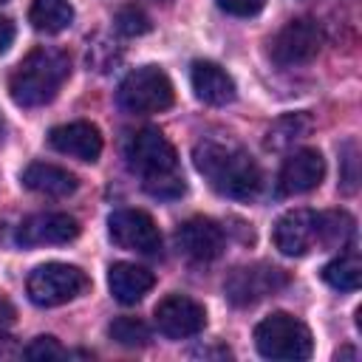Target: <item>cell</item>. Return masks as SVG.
Listing matches in <instances>:
<instances>
[{
  "label": "cell",
  "mask_w": 362,
  "mask_h": 362,
  "mask_svg": "<svg viewBox=\"0 0 362 362\" xmlns=\"http://www.w3.org/2000/svg\"><path fill=\"white\" fill-rule=\"evenodd\" d=\"M192 161L209 187L226 198L252 201L263 187L257 161L229 139H201L192 150Z\"/></svg>",
  "instance_id": "cell-1"
},
{
  "label": "cell",
  "mask_w": 362,
  "mask_h": 362,
  "mask_svg": "<svg viewBox=\"0 0 362 362\" xmlns=\"http://www.w3.org/2000/svg\"><path fill=\"white\" fill-rule=\"evenodd\" d=\"M124 158L127 167L141 175V184L153 198L161 201L181 198L184 178L178 173V156L158 127H144L133 133L124 144Z\"/></svg>",
  "instance_id": "cell-2"
},
{
  "label": "cell",
  "mask_w": 362,
  "mask_h": 362,
  "mask_svg": "<svg viewBox=\"0 0 362 362\" xmlns=\"http://www.w3.org/2000/svg\"><path fill=\"white\" fill-rule=\"evenodd\" d=\"M71 74V59L65 51L40 45L28 51L20 65L8 76V93L20 107H40L48 105Z\"/></svg>",
  "instance_id": "cell-3"
},
{
  "label": "cell",
  "mask_w": 362,
  "mask_h": 362,
  "mask_svg": "<svg viewBox=\"0 0 362 362\" xmlns=\"http://www.w3.org/2000/svg\"><path fill=\"white\" fill-rule=\"evenodd\" d=\"M255 345H257L260 356L283 359V362L308 359L311 351H314V339H311L308 325L303 320L286 314V311H274V314H269L266 320L257 322Z\"/></svg>",
  "instance_id": "cell-4"
},
{
  "label": "cell",
  "mask_w": 362,
  "mask_h": 362,
  "mask_svg": "<svg viewBox=\"0 0 362 362\" xmlns=\"http://www.w3.org/2000/svg\"><path fill=\"white\" fill-rule=\"evenodd\" d=\"M116 99L127 113H158L173 105V82L161 68L144 65L122 79Z\"/></svg>",
  "instance_id": "cell-5"
},
{
  "label": "cell",
  "mask_w": 362,
  "mask_h": 362,
  "mask_svg": "<svg viewBox=\"0 0 362 362\" xmlns=\"http://www.w3.org/2000/svg\"><path fill=\"white\" fill-rule=\"evenodd\" d=\"M28 297L42 308L62 305L88 288V274L71 263H42L28 274Z\"/></svg>",
  "instance_id": "cell-6"
},
{
  "label": "cell",
  "mask_w": 362,
  "mask_h": 362,
  "mask_svg": "<svg viewBox=\"0 0 362 362\" xmlns=\"http://www.w3.org/2000/svg\"><path fill=\"white\" fill-rule=\"evenodd\" d=\"M288 283L286 272L277 269V266H269V263H255V266H240L235 269L226 283H223V291H226V300L238 308L243 305H255L260 300H266L269 294L280 291L283 286Z\"/></svg>",
  "instance_id": "cell-7"
},
{
  "label": "cell",
  "mask_w": 362,
  "mask_h": 362,
  "mask_svg": "<svg viewBox=\"0 0 362 362\" xmlns=\"http://www.w3.org/2000/svg\"><path fill=\"white\" fill-rule=\"evenodd\" d=\"M322 45V31L314 20L308 17H297L288 20L272 40V59L280 68H294V65H305L320 54Z\"/></svg>",
  "instance_id": "cell-8"
},
{
  "label": "cell",
  "mask_w": 362,
  "mask_h": 362,
  "mask_svg": "<svg viewBox=\"0 0 362 362\" xmlns=\"http://www.w3.org/2000/svg\"><path fill=\"white\" fill-rule=\"evenodd\" d=\"M107 235L116 246L127 252L156 255L161 249V232L156 221L141 209H119L107 218Z\"/></svg>",
  "instance_id": "cell-9"
},
{
  "label": "cell",
  "mask_w": 362,
  "mask_h": 362,
  "mask_svg": "<svg viewBox=\"0 0 362 362\" xmlns=\"http://www.w3.org/2000/svg\"><path fill=\"white\" fill-rule=\"evenodd\" d=\"M156 328L167 337V339H187L204 331L206 325V311L201 303H195L187 294H167L156 311H153Z\"/></svg>",
  "instance_id": "cell-10"
},
{
  "label": "cell",
  "mask_w": 362,
  "mask_h": 362,
  "mask_svg": "<svg viewBox=\"0 0 362 362\" xmlns=\"http://www.w3.org/2000/svg\"><path fill=\"white\" fill-rule=\"evenodd\" d=\"M79 235V223L76 218H71L68 212H37L31 218H25L17 226V243L25 249L34 246H59V243H71Z\"/></svg>",
  "instance_id": "cell-11"
},
{
  "label": "cell",
  "mask_w": 362,
  "mask_h": 362,
  "mask_svg": "<svg viewBox=\"0 0 362 362\" xmlns=\"http://www.w3.org/2000/svg\"><path fill=\"white\" fill-rule=\"evenodd\" d=\"M175 243L181 255H187L195 263H209L221 257L223 252V229L209 218H189L178 226Z\"/></svg>",
  "instance_id": "cell-12"
},
{
  "label": "cell",
  "mask_w": 362,
  "mask_h": 362,
  "mask_svg": "<svg viewBox=\"0 0 362 362\" xmlns=\"http://www.w3.org/2000/svg\"><path fill=\"white\" fill-rule=\"evenodd\" d=\"M322 175H325V161H322L320 150L303 147L286 158L280 178H277V189H280V195H303V192H311L314 187H320Z\"/></svg>",
  "instance_id": "cell-13"
},
{
  "label": "cell",
  "mask_w": 362,
  "mask_h": 362,
  "mask_svg": "<svg viewBox=\"0 0 362 362\" xmlns=\"http://www.w3.org/2000/svg\"><path fill=\"white\" fill-rule=\"evenodd\" d=\"M317 243V212L311 209H288L274 223V246L288 255L300 257Z\"/></svg>",
  "instance_id": "cell-14"
},
{
  "label": "cell",
  "mask_w": 362,
  "mask_h": 362,
  "mask_svg": "<svg viewBox=\"0 0 362 362\" xmlns=\"http://www.w3.org/2000/svg\"><path fill=\"white\" fill-rule=\"evenodd\" d=\"M48 144L62 156H71L79 161H96L102 153V133L90 122L57 124L48 133Z\"/></svg>",
  "instance_id": "cell-15"
},
{
  "label": "cell",
  "mask_w": 362,
  "mask_h": 362,
  "mask_svg": "<svg viewBox=\"0 0 362 362\" xmlns=\"http://www.w3.org/2000/svg\"><path fill=\"white\" fill-rule=\"evenodd\" d=\"M189 82H192V90L195 96L204 102V105H212V107H223L235 99V82L232 76L209 62V59H198L192 62V71H189Z\"/></svg>",
  "instance_id": "cell-16"
},
{
  "label": "cell",
  "mask_w": 362,
  "mask_h": 362,
  "mask_svg": "<svg viewBox=\"0 0 362 362\" xmlns=\"http://www.w3.org/2000/svg\"><path fill=\"white\" fill-rule=\"evenodd\" d=\"M23 187L37 195H45V198H68L76 192L79 181L65 167H57L48 161H34L23 170Z\"/></svg>",
  "instance_id": "cell-17"
},
{
  "label": "cell",
  "mask_w": 362,
  "mask_h": 362,
  "mask_svg": "<svg viewBox=\"0 0 362 362\" xmlns=\"http://www.w3.org/2000/svg\"><path fill=\"white\" fill-rule=\"evenodd\" d=\"M156 277L150 269L144 266H136V263H113L110 272H107V286H110V294L124 303V305H133L139 303L150 288H153Z\"/></svg>",
  "instance_id": "cell-18"
},
{
  "label": "cell",
  "mask_w": 362,
  "mask_h": 362,
  "mask_svg": "<svg viewBox=\"0 0 362 362\" xmlns=\"http://www.w3.org/2000/svg\"><path fill=\"white\" fill-rule=\"evenodd\" d=\"M28 20L42 34H59L74 23V8L68 0H31Z\"/></svg>",
  "instance_id": "cell-19"
},
{
  "label": "cell",
  "mask_w": 362,
  "mask_h": 362,
  "mask_svg": "<svg viewBox=\"0 0 362 362\" xmlns=\"http://www.w3.org/2000/svg\"><path fill=\"white\" fill-rule=\"evenodd\" d=\"M322 280L337 288V291H356L359 283H362V263H359V255L351 249V252H342L339 257H334L331 263L322 266Z\"/></svg>",
  "instance_id": "cell-20"
},
{
  "label": "cell",
  "mask_w": 362,
  "mask_h": 362,
  "mask_svg": "<svg viewBox=\"0 0 362 362\" xmlns=\"http://www.w3.org/2000/svg\"><path fill=\"white\" fill-rule=\"evenodd\" d=\"M354 238V218L342 209L317 212V243L328 249H342Z\"/></svg>",
  "instance_id": "cell-21"
},
{
  "label": "cell",
  "mask_w": 362,
  "mask_h": 362,
  "mask_svg": "<svg viewBox=\"0 0 362 362\" xmlns=\"http://www.w3.org/2000/svg\"><path fill=\"white\" fill-rule=\"evenodd\" d=\"M308 130H311V119H308L305 113L280 116V119L269 127V133H266V147H269V150H286V147H291L294 141L305 139Z\"/></svg>",
  "instance_id": "cell-22"
},
{
  "label": "cell",
  "mask_w": 362,
  "mask_h": 362,
  "mask_svg": "<svg viewBox=\"0 0 362 362\" xmlns=\"http://www.w3.org/2000/svg\"><path fill=\"white\" fill-rule=\"evenodd\" d=\"M110 339H116L124 348H144L150 342V328L139 317H116L107 328Z\"/></svg>",
  "instance_id": "cell-23"
},
{
  "label": "cell",
  "mask_w": 362,
  "mask_h": 362,
  "mask_svg": "<svg viewBox=\"0 0 362 362\" xmlns=\"http://www.w3.org/2000/svg\"><path fill=\"white\" fill-rule=\"evenodd\" d=\"M116 28L124 34V37H139V34H147L150 31V17L136 8V6H127V8H119L116 11Z\"/></svg>",
  "instance_id": "cell-24"
},
{
  "label": "cell",
  "mask_w": 362,
  "mask_h": 362,
  "mask_svg": "<svg viewBox=\"0 0 362 362\" xmlns=\"http://www.w3.org/2000/svg\"><path fill=\"white\" fill-rule=\"evenodd\" d=\"M23 356L25 359H40V362H45V359H62V356H71L54 337H37V339H31V345H25L23 348Z\"/></svg>",
  "instance_id": "cell-25"
},
{
  "label": "cell",
  "mask_w": 362,
  "mask_h": 362,
  "mask_svg": "<svg viewBox=\"0 0 362 362\" xmlns=\"http://www.w3.org/2000/svg\"><path fill=\"white\" fill-rule=\"evenodd\" d=\"M215 3L221 11H226L232 17H255L266 6V0H215Z\"/></svg>",
  "instance_id": "cell-26"
},
{
  "label": "cell",
  "mask_w": 362,
  "mask_h": 362,
  "mask_svg": "<svg viewBox=\"0 0 362 362\" xmlns=\"http://www.w3.org/2000/svg\"><path fill=\"white\" fill-rule=\"evenodd\" d=\"M11 40H14V23H11L8 17H3V14H0V54H3V51H8Z\"/></svg>",
  "instance_id": "cell-27"
},
{
  "label": "cell",
  "mask_w": 362,
  "mask_h": 362,
  "mask_svg": "<svg viewBox=\"0 0 362 362\" xmlns=\"http://www.w3.org/2000/svg\"><path fill=\"white\" fill-rule=\"evenodd\" d=\"M17 354H23V348L14 342V337H0V359H11Z\"/></svg>",
  "instance_id": "cell-28"
},
{
  "label": "cell",
  "mask_w": 362,
  "mask_h": 362,
  "mask_svg": "<svg viewBox=\"0 0 362 362\" xmlns=\"http://www.w3.org/2000/svg\"><path fill=\"white\" fill-rule=\"evenodd\" d=\"M14 317H17V311H14V305L0 294V328H8L11 322H14Z\"/></svg>",
  "instance_id": "cell-29"
},
{
  "label": "cell",
  "mask_w": 362,
  "mask_h": 362,
  "mask_svg": "<svg viewBox=\"0 0 362 362\" xmlns=\"http://www.w3.org/2000/svg\"><path fill=\"white\" fill-rule=\"evenodd\" d=\"M3 133H6V122H3V116H0V141H3Z\"/></svg>",
  "instance_id": "cell-30"
},
{
  "label": "cell",
  "mask_w": 362,
  "mask_h": 362,
  "mask_svg": "<svg viewBox=\"0 0 362 362\" xmlns=\"http://www.w3.org/2000/svg\"><path fill=\"white\" fill-rule=\"evenodd\" d=\"M0 3H3V0H0Z\"/></svg>",
  "instance_id": "cell-31"
}]
</instances>
